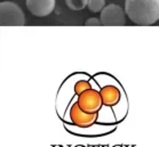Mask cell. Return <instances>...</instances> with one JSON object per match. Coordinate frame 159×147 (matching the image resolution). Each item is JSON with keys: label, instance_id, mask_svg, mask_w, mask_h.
Instances as JSON below:
<instances>
[{"label": "cell", "instance_id": "obj_3", "mask_svg": "<svg viewBox=\"0 0 159 147\" xmlns=\"http://www.w3.org/2000/svg\"><path fill=\"white\" fill-rule=\"evenodd\" d=\"M102 25L104 26H123L126 24L124 9L119 5H108L101 11L100 17Z\"/></svg>", "mask_w": 159, "mask_h": 147}, {"label": "cell", "instance_id": "obj_9", "mask_svg": "<svg viewBox=\"0 0 159 147\" xmlns=\"http://www.w3.org/2000/svg\"><path fill=\"white\" fill-rule=\"evenodd\" d=\"M105 0H88V5L87 7L90 11L93 13H98L104 9Z\"/></svg>", "mask_w": 159, "mask_h": 147}, {"label": "cell", "instance_id": "obj_8", "mask_svg": "<svg viewBox=\"0 0 159 147\" xmlns=\"http://www.w3.org/2000/svg\"><path fill=\"white\" fill-rule=\"evenodd\" d=\"M65 4L71 11H81L88 5V0H65Z\"/></svg>", "mask_w": 159, "mask_h": 147}, {"label": "cell", "instance_id": "obj_10", "mask_svg": "<svg viewBox=\"0 0 159 147\" xmlns=\"http://www.w3.org/2000/svg\"><path fill=\"white\" fill-rule=\"evenodd\" d=\"M90 89V84L88 81H79V82L76 83V86H75V90H76V93L78 95H80L81 93L84 91H86V90H89Z\"/></svg>", "mask_w": 159, "mask_h": 147}, {"label": "cell", "instance_id": "obj_1", "mask_svg": "<svg viewBox=\"0 0 159 147\" xmlns=\"http://www.w3.org/2000/svg\"><path fill=\"white\" fill-rule=\"evenodd\" d=\"M125 13L136 25H152L159 19V0H126Z\"/></svg>", "mask_w": 159, "mask_h": 147}, {"label": "cell", "instance_id": "obj_11", "mask_svg": "<svg viewBox=\"0 0 159 147\" xmlns=\"http://www.w3.org/2000/svg\"><path fill=\"white\" fill-rule=\"evenodd\" d=\"M85 25L87 26H98V25H102L101 21L96 17H92L89 19H87L86 23H85Z\"/></svg>", "mask_w": 159, "mask_h": 147}, {"label": "cell", "instance_id": "obj_7", "mask_svg": "<svg viewBox=\"0 0 159 147\" xmlns=\"http://www.w3.org/2000/svg\"><path fill=\"white\" fill-rule=\"evenodd\" d=\"M102 102L107 105H115L118 103L120 98L119 90L113 86H107L101 90Z\"/></svg>", "mask_w": 159, "mask_h": 147}, {"label": "cell", "instance_id": "obj_4", "mask_svg": "<svg viewBox=\"0 0 159 147\" xmlns=\"http://www.w3.org/2000/svg\"><path fill=\"white\" fill-rule=\"evenodd\" d=\"M77 103L83 111L87 113H96L103 102H102L101 93L89 89L80 93Z\"/></svg>", "mask_w": 159, "mask_h": 147}, {"label": "cell", "instance_id": "obj_2", "mask_svg": "<svg viewBox=\"0 0 159 147\" xmlns=\"http://www.w3.org/2000/svg\"><path fill=\"white\" fill-rule=\"evenodd\" d=\"M24 24L25 17L18 5L11 1H2L0 4V25L22 26Z\"/></svg>", "mask_w": 159, "mask_h": 147}, {"label": "cell", "instance_id": "obj_6", "mask_svg": "<svg viewBox=\"0 0 159 147\" xmlns=\"http://www.w3.org/2000/svg\"><path fill=\"white\" fill-rule=\"evenodd\" d=\"M70 116L75 124H77L78 127L86 128V127H89L96 120L98 113H87L79 107L78 103H76L70 110Z\"/></svg>", "mask_w": 159, "mask_h": 147}, {"label": "cell", "instance_id": "obj_5", "mask_svg": "<svg viewBox=\"0 0 159 147\" xmlns=\"http://www.w3.org/2000/svg\"><path fill=\"white\" fill-rule=\"evenodd\" d=\"M26 8L34 16L43 17L54 11L55 0H25Z\"/></svg>", "mask_w": 159, "mask_h": 147}]
</instances>
